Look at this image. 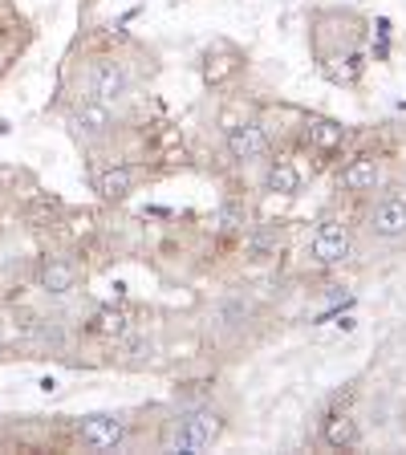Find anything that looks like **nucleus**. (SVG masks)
Listing matches in <instances>:
<instances>
[{
	"mask_svg": "<svg viewBox=\"0 0 406 455\" xmlns=\"http://www.w3.org/2000/svg\"><path fill=\"white\" fill-rule=\"evenodd\" d=\"M219 439V415L216 411H191L179 419L175 435H171V451H203L208 443Z\"/></svg>",
	"mask_w": 406,
	"mask_h": 455,
	"instance_id": "1",
	"label": "nucleus"
},
{
	"mask_svg": "<svg viewBox=\"0 0 406 455\" xmlns=\"http://www.w3.org/2000/svg\"><path fill=\"white\" fill-rule=\"evenodd\" d=\"M126 427L118 415H85L82 423H77V439H82V447H90V451H114V447L123 443Z\"/></svg>",
	"mask_w": 406,
	"mask_h": 455,
	"instance_id": "2",
	"label": "nucleus"
},
{
	"mask_svg": "<svg viewBox=\"0 0 406 455\" xmlns=\"http://www.w3.org/2000/svg\"><path fill=\"white\" fill-rule=\"evenodd\" d=\"M90 94L106 106L123 102V98L131 94V77H126V69L118 66V61H98V66L90 69Z\"/></svg>",
	"mask_w": 406,
	"mask_h": 455,
	"instance_id": "3",
	"label": "nucleus"
},
{
	"mask_svg": "<svg viewBox=\"0 0 406 455\" xmlns=\"http://www.w3.org/2000/svg\"><path fill=\"white\" fill-rule=\"evenodd\" d=\"M227 151L240 163H260L268 155V134L260 123H240L227 131Z\"/></svg>",
	"mask_w": 406,
	"mask_h": 455,
	"instance_id": "4",
	"label": "nucleus"
},
{
	"mask_svg": "<svg viewBox=\"0 0 406 455\" xmlns=\"http://www.w3.org/2000/svg\"><path fill=\"white\" fill-rule=\"evenodd\" d=\"M313 256H317V265H341L350 256V232L338 220H325L313 236Z\"/></svg>",
	"mask_w": 406,
	"mask_h": 455,
	"instance_id": "5",
	"label": "nucleus"
},
{
	"mask_svg": "<svg viewBox=\"0 0 406 455\" xmlns=\"http://www.w3.org/2000/svg\"><path fill=\"white\" fill-rule=\"evenodd\" d=\"M370 232L382 240H398L406 236V199L398 196H386L378 208L370 212Z\"/></svg>",
	"mask_w": 406,
	"mask_h": 455,
	"instance_id": "6",
	"label": "nucleus"
},
{
	"mask_svg": "<svg viewBox=\"0 0 406 455\" xmlns=\"http://www.w3.org/2000/svg\"><path fill=\"white\" fill-rule=\"evenodd\" d=\"M74 126L82 139H106V134L114 131V114L106 102H98V98H90V102H82L74 110Z\"/></svg>",
	"mask_w": 406,
	"mask_h": 455,
	"instance_id": "7",
	"label": "nucleus"
},
{
	"mask_svg": "<svg viewBox=\"0 0 406 455\" xmlns=\"http://www.w3.org/2000/svg\"><path fill=\"white\" fill-rule=\"evenodd\" d=\"M41 289H45V293H53V297H66L69 289H74L77 284V268L69 265V260H53V256H49L45 265H41Z\"/></svg>",
	"mask_w": 406,
	"mask_h": 455,
	"instance_id": "8",
	"label": "nucleus"
},
{
	"mask_svg": "<svg viewBox=\"0 0 406 455\" xmlns=\"http://www.w3.org/2000/svg\"><path fill=\"white\" fill-rule=\"evenodd\" d=\"M378 180H382V167H378V159H354L350 167L341 171V188L346 191H374L378 188Z\"/></svg>",
	"mask_w": 406,
	"mask_h": 455,
	"instance_id": "9",
	"label": "nucleus"
},
{
	"mask_svg": "<svg viewBox=\"0 0 406 455\" xmlns=\"http://www.w3.org/2000/svg\"><path fill=\"white\" fill-rule=\"evenodd\" d=\"M325 443L338 447V451H354V447L362 443L358 423H354L350 415H330L325 419Z\"/></svg>",
	"mask_w": 406,
	"mask_h": 455,
	"instance_id": "10",
	"label": "nucleus"
},
{
	"mask_svg": "<svg viewBox=\"0 0 406 455\" xmlns=\"http://www.w3.org/2000/svg\"><path fill=\"white\" fill-rule=\"evenodd\" d=\"M265 188H268V191H276V196H297V191H301V171H297L293 163H284V159L268 163V171H265Z\"/></svg>",
	"mask_w": 406,
	"mask_h": 455,
	"instance_id": "11",
	"label": "nucleus"
},
{
	"mask_svg": "<svg viewBox=\"0 0 406 455\" xmlns=\"http://www.w3.org/2000/svg\"><path fill=\"white\" fill-rule=\"evenodd\" d=\"M341 139H346V131H341L338 123H330V118H313V123H305V142L317 147V151H338Z\"/></svg>",
	"mask_w": 406,
	"mask_h": 455,
	"instance_id": "12",
	"label": "nucleus"
},
{
	"mask_svg": "<svg viewBox=\"0 0 406 455\" xmlns=\"http://www.w3.org/2000/svg\"><path fill=\"white\" fill-rule=\"evenodd\" d=\"M131 188H134V175L126 167H110L98 175V196L102 199H126Z\"/></svg>",
	"mask_w": 406,
	"mask_h": 455,
	"instance_id": "13",
	"label": "nucleus"
},
{
	"mask_svg": "<svg viewBox=\"0 0 406 455\" xmlns=\"http://www.w3.org/2000/svg\"><path fill=\"white\" fill-rule=\"evenodd\" d=\"M90 330H94L98 338H123V333L131 330V322H126L123 309H98L94 322H90Z\"/></svg>",
	"mask_w": 406,
	"mask_h": 455,
	"instance_id": "14",
	"label": "nucleus"
},
{
	"mask_svg": "<svg viewBox=\"0 0 406 455\" xmlns=\"http://www.w3.org/2000/svg\"><path fill=\"white\" fill-rule=\"evenodd\" d=\"M281 252V232L276 228H260L252 236V260H273Z\"/></svg>",
	"mask_w": 406,
	"mask_h": 455,
	"instance_id": "15",
	"label": "nucleus"
},
{
	"mask_svg": "<svg viewBox=\"0 0 406 455\" xmlns=\"http://www.w3.org/2000/svg\"><path fill=\"white\" fill-rule=\"evenodd\" d=\"M244 228V212L236 208V204H227L224 212H219V232H240Z\"/></svg>",
	"mask_w": 406,
	"mask_h": 455,
	"instance_id": "16",
	"label": "nucleus"
}]
</instances>
